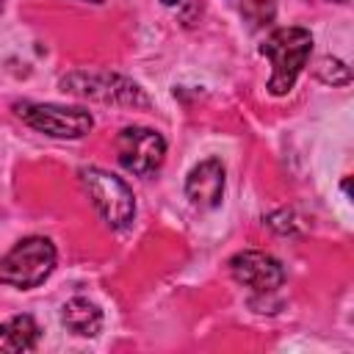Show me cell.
<instances>
[{
  "label": "cell",
  "instance_id": "1",
  "mask_svg": "<svg viewBox=\"0 0 354 354\" xmlns=\"http://www.w3.org/2000/svg\"><path fill=\"white\" fill-rule=\"evenodd\" d=\"M310 50H313V36H310L307 28H299V25L277 28L260 44V53L271 61L268 91L274 97H282L293 88L296 77L301 75V69L310 58Z\"/></svg>",
  "mask_w": 354,
  "mask_h": 354
},
{
  "label": "cell",
  "instance_id": "2",
  "mask_svg": "<svg viewBox=\"0 0 354 354\" xmlns=\"http://www.w3.org/2000/svg\"><path fill=\"white\" fill-rule=\"evenodd\" d=\"M55 268V246L50 238H22L6 257H0V282L30 290L39 288Z\"/></svg>",
  "mask_w": 354,
  "mask_h": 354
},
{
  "label": "cell",
  "instance_id": "3",
  "mask_svg": "<svg viewBox=\"0 0 354 354\" xmlns=\"http://www.w3.org/2000/svg\"><path fill=\"white\" fill-rule=\"evenodd\" d=\"M80 183H83V191L88 194L91 205L97 207V213L102 216V221L111 230H122L133 221L136 199L124 180L113 177L105 169L88 166V169H80Z\"/></svg>",
  "mask_w": 354,
  "mask_h": 354
},
{
  "label": "cell",
  "instance_id": "4",
  "mask_svg": "<svg viewBox=\"0 0 354 354\" xmlns=\"http://www.w3.org/2000/svg\"><path fill=\"white\" fill-rule=\"evenodd\" d=\"M61 88L75 97H88L111 105H133V108L149 105V97L133 80L111 72H72L61 80Z\"/></svg>",
  "mask_w": 354,
  "mask_h": 354
},
{
  "label": "cell",
  "instance_id": "5",
  "mask_svg": "<svg viewBox=\"0 0 354 354\" xmlns=\"http://www.w3.org/2000/svg\"><path fill=\"white\" fill-rule=\"evenodd\" d=\"M17 116L50 136V138H83L94 127V116L83 108H61V105H41V102H19Z\"/></svg>",
  "mask_w": 354,
  "mask_h": 354
},
{
  "label": "cell",
  "instance_id": "6",
  "mask_svg": "<svg viewBox=\"0 0 354 354\" xmlns=\"http://www.w3.org/2000/svg\"><path fill=\"white\" fill-rule=\"evenodd\" d=\"M116 155L124 171L136 177H147L160 169L166 155V141L158 130L149 127H124L116 136Z\"/></svg>",
  "mask_w": 354,
  "mask_h": 354
},
{
  "label": "cell",
  "instance_id": "7",
  "mask_svg": "<svg viewBox=\"0 0 354 354\" xmlns=\"http://www.w3.org/2000/svg\"><path fill=\"white\" fill-rule=\"evenodd\" d=\"M230 274L238 285L254 290V293H271L285 282V268L277 257L266 254V252H238L230 260Z\"/></svg>",
  "mask_w": 354,
  "mask_h": 354
},
{
  "label": "cell",
  "instance_id": "8",
  "mask_svg": "<svg viewBox=\"0 0 354 354\" xmlns=\"http://www.w3.org/2000/svg\"><path fill=\"white\" fill-rule=\"evenodd\" d=\"M185 196L194 207H216L224 196V166L216 158L196 163L185 180Z\"/></svg>",
  "mask_w": 354,
  "mask_h": 354
},
{
  "label": "cell",
  "instance_id": "9",
  "mask_svg": "<svg viewBox=\"0 0 354 354\" xmlns=\"http://www.w3.org/2000/svg\"><path fill=\"white\" fill-rule=\"evenodd\" d=\"M61 324L77 337H94L102 329V310L94 301L75 296L61 307Z\"/></svg>",
  "mask_w": 354,
  "mask_h": 354
},
{
  "label": "cell",
  "instance_id": "10",
  "mask_svg": "<svg viewBox=\"0 0 354 354\" xmlns=\"http://www.w3.org/2000/svg\"><path fill=\"white\" fill-rule=\"evenodd\" d=\"M39 343V324L30 315H14L0 324V354L33 351Z\"/></svg>",
  "mask_w": 354,
  "mask_h": 354
},
{
  "label": "cell",
  "instance_id": "11",
  "mask_svg": "<svg viewBox=\"0 0 354 354\" xmlns=\"http://www.w3.org/2000/svg\"><path fill=\"white\" fill-rule=\"evenodd\" d=\"M227 3L241 14V19L252 30L274 22V14H277V0H227Z\"/></svg>",
  "mask_w": 354,
  "mask_h": 354
},
{
  "label": "cell",
  "instance_id": "12",
  "mask_svg": "<svg viewBox=\"0 0 354 354\" xmlns=\"http://www.w3.org/2000/svg\"><path fill=\"white\" fill-rule=\"evenodd\" d=\"M318 77L326 80V83H332V86H343V83H348L351 72H348V66H346L343 61H337V58H324L321 66H318Z\"/></svg>",
  "mask_w": 354,
  "mask_h": 354
},
{
  "label": "cell",
  "instance_id": "13",
  "mask_svg": "<svg viewBox=\"0 0 354 354\" xmlns=\"http://www.w3.org/2000/svg\"><path fill=\"white\" fill-rule=\"evenodd\" d=\"M180 0H163V6H177Z\"/></svg>",
  "mask_w": 354,
  "mask_h": 354
},
{
  "label": "cell",
  "instance_id": "14",
  "mask_svg": "<svg viewBox=\"0 0 354 354\" xmlns=\"http://www.w3.org/2000/svg\"><path fill=\"white\" fill-rule=\"evenodd\" d=\"M86 3H102V0H86Z\"/></svg>",
  "mask_w": 354,
  "mask_h": 354
},
{
  "label": "cell",
  "instance_id": "15",
  "mask_svg": "<svg viewBox=\"0 0 354 354\" xmlns=\"http://www.w3.org/2000/svg\"><path fill=\"white\" fill-rule=\"evenodd\" d=\"M0 11H3V0H0Z\"/></svg>",
  "mask_w": 354,
  "mask_h": 354
}]
</instances>
